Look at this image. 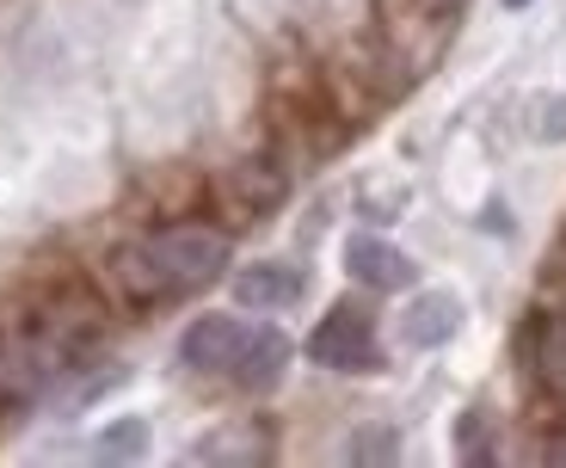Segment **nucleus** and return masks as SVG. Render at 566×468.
Segmentation results:
<instances>
[{
  "label": "nucleus",
  "instance_id": "1",
  "mask_svg": "<svg viewBox=\"0 0 566 468\" xmlns=\"http://www.w3.org/2000/svg\"><path fill=\"white\" fill-rule=\"evenodd\" d=\"M234 259V241L210 222H179V228H155L142 241L112 253V284L129 302H179L191 290L216 284Z\"/></svg>",
  "mask_w": 566,
  "mask_h": 468
},
{
  "label": "nucleus",
  "instance_id": "2",
  "mask_svg": "<svg viewBox=\"0 0 566 468\" xmlns=\"http://www.w3.org/2000/svg\"><path fill=\"white\" fill-rule=\"evenodd\" d=\"M308 357L321 370H339V376H364V370H382V345H376V321L352 302L326 309V321L308 333Z\"/></svg>",
  "mask_w": 566,
  "mask_h": 468
},
{
  "label": "nucleus",
  "instance_id": "3",
  "mask_svg": "<svg viewBox=\"0 0 566 468\" xmlns=\"http://www.w3.org/2000/svg\"><path fill=\"white\" fill-rule=\"evenodd\" d=\"M247 345H253V326L247 321H234V314H198L179 340V364L198 370V376H234Z\"/></svg>",
  "mask_w": 566,
  "mask_h": 468
},
{
  "label": "nucleus",
  "instance_id": "4",
  "mask_svg": "<svg viewBox=\"0 0 566 468\" xmlns=\"http://www.w3.org/2000/svg\"><path fill=\"white\" fill-rule=\"evenodd\" d=\"M345 271L369 290H412V278H419V266L382 235H352L345 241Z\"/></svg>",
  "mask_w": 566,
  "mask_h": 468
},
{
  "label": "nucleus",
  "instance_id": "5",
  "mask_svg": "<svg viewBox=\"0 0 566 468\" xmlns=\"http://www.w3.org/2000/svg\"><path fill=\"white\" fill-rule=\"evenodd\" d=\"M455 333H462V297H450V290H424V297H412V309L400 314V340L419 345V352L450 345Z\"/></svg>",
  "mask_w": 566,
  "mask_h": 468
},
{
  "label": "nucleus",
  "instance_id": "6",
  "mask_svg": "<svg viewBox=\"0 0 566 468\" xmlns=\"http://www.w3.org/2000/svg\"><path fill=\"white\" fill-rule=\"evenodd\" d=\"M234 297L247 309H290L302 297V271L290 259H259V266L234 271Z\"/></svg>",
  "mask_w": 566,
  "mask_h": 468
},
{
  "label": "nucleus",
  "instance_id": "7",
  "mask_svg": "<svg viewBox=\"0 0 566 468\" xmlns=\"http://www.w3.org/2000/svg\"><path fill=\"white\" fill-rule=\"evenodd\" d=\"M283 364H290V345H283V333L277 326H253V345H247V357L234 364V383L241 388H277V376H283Z\"/></svg>",
  "mask_w": 566,
  "mask_h": 468
},
{
  "label": "nucleus",
  "instance_id": "8",
  "mask_svg": "<svg viewBox=\"0 0 566 468\" xmlns=\"http://www.w3.org/2000/svg\"><path fill=\"white\" fill-rule=\"evenodd\" d=\"M148 450V426L142 419H124V426H112L99 438V456H142Z\"/></svg>",
  "mask_w": 566,
  "mask_h": 468
},
{
  "label": "nucleus",
  "instance_id": "9",
  "mask_svg": "<svg viewBox=\"0 0 566 468\" xmlns=\"http://www.w3.org/2000/svg\"><path fill=\"white\" fill-rule=\"evenodd\" d=\"M530 136H536V143H566V100H542Z\"/></svg>",
  "mask_w": 566,
  "mask_h": 468
},
{
  "label": "nucleus",
  "instance_id": "10",
  "mask_svg": "<svg viewBox=\"0 0 566 468\" xmlns=\"http://www.w3.org/2000/svg\"><path fill=\"white\" fill-rule=\"evenodd\" d=\"M505 7H530V0H505Z\"/></svg>",
  "mask_w": 566,
  "mask_h": 468
},
{
  "label": "nucleus",
  "instance_id": "11",
  "mask_svg": "<svg viewBox=\"0 0 566 468\" xmlns=\"http://www.w3.org/2000/svg\"><path fill=\"white\" fill-rule=\"evenodd\" d=\"M438 7H455V0H438Z\"/></svg>",
  "mask_w": 566,
  "mask_h": 468
}]
</instances>
